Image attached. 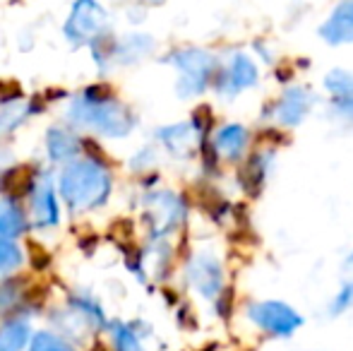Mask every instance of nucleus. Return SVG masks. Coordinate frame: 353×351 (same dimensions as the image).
Masks as SVG:
<instances>
[{
  "instance_id": "obj_15",
  "label": "nucleus",
  "mask_w": 353,
  "mask_h": 351,
  "mask_svg": "<svg viewBox=\"0 0 353 351\" xmlns=\"http://www.w3.org/2000/svg\"><path fill=\"white\" fill-rule=\"evenodd\" d=\"M32 339L29 320L14 318L0 325V351H24Z\"/></svg>"
},
{
  "instance_id": "obj_23",
  "label": "nucleus",
  "mask_w": 353,
  "mask_h": 351,
  "mask_svg": "<svg viewBox=\"0 0 353 351\" xmlns=\"http://www.w3.org/2000/svg\"><path fill=\"white\" fill-rule=\"evenodd\" d=\"M22 301V291H19V281L8 279L0 284V313H8L10 308Z\"/></svg>"
},
{
  "instance_id": "obj_3",
  "label": "nucleus",
  "mask_w": 353,
  "mask_h": 351,
  "mask_svg": "<svg viewBox=\"0 0 353 351\" xmlns=\"http://www.w3.org/2000/svg\"><path fill=\"white\" fill-rule=\"evenodd\" d=\"M173 68H178L181 80H178V94L181 97H195L207 87L214 72V58L205 51H178L171 56Z\"/></svg>"
},
{
  "instance_id": "obj_2",
  "label": "nucleus",
  "mask_w": 353,
  "mask_h": 351,
  "mask_svg": "<svg viewBox=\"0 0 353 351\" xmlns=\"http://www.w3.org/2000/svg\"><path fill=\"white\" fill-rule=\"evenodd\" d=\"M68 118L74 126L89 128L106 140L128 137L137 126L135 113L101 89H84L77 94L68 106Z\"/></svg>"
},
{
  "instance_id": "obj_7",
  "label": "nucleus",
  "mask_w": 353,
  "mask_h": 351,
  "mask_svg": "<svg viewBox=\"0 0 353 351\" xmlns=\"http://www.w3.org/2000/svg\"><path fill=\"white\" fill-rule=\"evenodd\" d=\"M32 224L37 229H53L61 224V202L56 183L48 174L39 176L32 188Z\"/></svg>"
},
{
  "instance_id": "obj_8",
  "label": "nucleus",
  "mask_w": 353,
  "mask_h": 351,
  "mask_svg": "<svg viewBox=\"0 0 353 351\" xmlns=\"http://www.w3.org/2000/svg\"><path fill=\"white\" fill-rule=\"evenodd\" d=\"M188 279L205 299H216V294L221 291L223 284L221 263L210 253L195 255L190 260V265H188Z\"/></svg>"
},
{
  "instance_id": "obj_4",
  "label": "nucleus",
  "mask_w": 353,
  "mask_h": 351,
  "mask_svg": "<svg viewBox=\"0 0 353 351\" xmlns=\"http://www.w3.org/2000/svg\"><path fill=\"white\" fill-rule=\"evenodd\" d=\"M250 320L262 328L265 332L274 334V337H288L303 325V318L286 303L279 301H260V303H252L248 308Z\"/></svg>"
},
{
  "instance_id": "obj_22",
  "label": "nucleus",
  "mask_w": 353,
  "mask_h": 351,
  "mask_svg": "<svg viewBox=\"0 0 353 351\" xmlns=\"http://www.w3.org/2000/svg\"><path fill=\"white\" fill-rule=\"evenodd\" d=\"M325 87L330 89L334 97L339 99H351L353 97V72L346 70H332L325 77Z\"/></svg>"
},
{
  "instance_id": "obj_10",
  "label": "nucleus",
  "mask_w": 353,
  "mask_h": 351,
  "mask_svg": "<svg viewBox=\"0 0 353 351\" xmlns=\"http://www.w3.org/2000/svg\"><path fill=\"white\" fill-rule=\"evenodd\" d=\"M46 152L53 164H68L79 154V140L68 128L53 126L46 132Z\"/></svg>"
},
{
  "instance_id": "obj_19",
  "label": "nucleus",
  "mask_w": 353,
  "mask_h": 351,
  "mask_svg": "<svg viewBox=\"0 0 353 351\" xmlns=\"http://www.w3.org/2000/svg\"><path fill=\"white\" fill-rule=\"evenodd\" d=\"M111 332H113V347H116V351H144L140 334L135 332L132 325L113 323Z\"/></svg>"
},
{
  "instance_id": "obj_17",
  "label": "nucleus",
  "mask_w": 353,
  "mask_h": 351,
  "mask_svg": "<svg viewBox=\"0 0 353 351\" xmlns=\"http://www.w3.org/2000/svg\"><path fill=\"white\" fill-rule=\"evenodd\" d=\"M149 48H152V39L147 37H137V34H132V37H128L125 41L116 43V48H113V58L121 63H135L140 61L144 53H149Z\"/></svg>"
},
{
  "instance_id": "obj_18",
  "label": "nucleus",
  "mask_w": 353,
  "mask_h": 351,
  "mask_svg": "<svg viewBox=\"0 0 353 351\" xmlns=\"http://www.w3.org/2000/svg\"><path fill=\"white\" fill-rule=\"evenodd\" d=\"M27 351H77V349L63 334H56L51 330H41V332H32Z\"/></svg>"
},
{
  "instance_id": "obj_13",
  "label": "nucleus",
  "mask_w": 353,
  "mask_h": 351,
  "mask_svg": "<svg viewBox=\"0 0 353 351\" xmlns=\"http://www.w3.org/2000/svg\"><path fill=\"white\" fill-rule=\"evenodd\" d=\"M27 226H29V219L22 207H19L12 197H3V200H0V236L14 241L27 231Z\"/></svg>"
},
{
  "instance_id": "obj_6",
  "label": "nucleus",
  "mask_w": 353,
  "mask_h": 351,
  "mask_svg": "<svg viewBox=\"0 0 353 351\" xmlns=\"http://www.w3.org/2000/svg\"><path fill=\"white\" fill-rule=\"evenodd\" d=\"M144 207H147V221L152 224L154 236L171 234L181 219L185 217V205L178 195L166 190L152 192L144 197Z\"/></svg>"
},
{
  "instance_id": "obj_26",
  "label": "nucleus",
  "mask_w": 353,
  "mask_h": 351,
  "mask_svg": "<svg viewBox=\"0 0 353 351\" xmlns=\"http://www.w3.org/2000/svg\"><path fill=\"white\" fill-rule=\"evenodd\" d=\"M351 260H353V258H351Z\"/></svg>"
},
{
  "instance_id": "obj_11",
  "label": "nucleus",
  "mask_w": 353,
  "mask_h": 351,
  "mask_svg": "<svg viewBox=\"0 0 353 351\" xmlns=\"http://www.w3.org/2000/svg\"><path fill=\"white\" fill-rule=\"evenodd\" d=\"M157 137L161 140V145L166 147V150L173 152V154L185 157V154H190L197 142V128L190 126V123H178V126L161 128V130L157 132Z\"/></svg>"
},
{
  "instance_id": "obj_25",
  "label": "nucleus",
  "mask_w": 353,
  "mask_h": 351,
  "mask_svg": "<svg viewBox=\"0 0 353 351\" xmlns=\"http://www.w3.org/2000/svg\"><path fill=\"white\" fill-rule=\"evenodd\" d=\"M339 108H341V111H344V113H349V116L353 118V99H349V101H344Z\"/></svg>"
},
{
  "instance_id": "obj_24",
  "label": "nucleus",
  "mask_w": 353,
  "mask_h": 351,
  "mask_svg": "<svg viewBox=\"0 0 353 351\" xmlns=\"http://www.w3.org/2000/svg\"><path fill=\"white\" fill-rule=\"evenodd\" d=\"M349 305H353V281L351 284H346L344 289L336 294V299H334V303H332V313H341V310H346Z\"/></svg>"
},
{
  "instance_id": "obj_1",
  "label": "nucleus",
  "mask_w": 353,
  "mask_h": 351,
  "mask_svg": "<svg viewBox=\"0 0 353 351\" xmlns=\"http://www.w3.org/2000/svg\"><path fill=\"white\" fill-rule=\"evenodd\" d=\"M58 197L72 212H92L106 205L113 190L111 171L97 159H79L63 164L56 181Z\"/></svg>"
},
{
  "instance_id": "obj_20",
  "label": "nucleus",
  "mask_w": 353,
  "mask_h": 351,
  "mask_svg": "<svg viewBox=\"0 0 353 351\" xmlns=\"http://www.w3.org/2000/svg\"><path fill=\"white\" fill-rule=\"evenodd\" d=\"M24 265V253L14 241L3 239L0 236V277L3 274H12L14 270Z\"/></svg>"
},
{
  "instance_id": "obj_14",
  "label": "nucleus",
  "mask_w": 353,
  "mask_h": 351,
  "mask_svg": "<svg viewBox=\"0 0 353 351\" xmlns=\"http://www.w3.org/2000/svg\"><path fill=\"white\" fill-rule=\"evenodd\" d=\"M248 145V130L243 126H223L214 137V147L223 159H238Z\"/></svg>"
},
{
  "instance_id": "obj_21",
  "label": "nucleus",
  "mask_w": 353,
  "mask_h": 351,
  "mask_svg": "<svg viewBox=\"0 0 353 351\" xmlns=\"http://www.w3.org/2000/svg\"><path fill=\"white\" fill-rule=\"evenodd\" d=\"M27 116H29L27 103H22V101L8 103V106L0 111V137H5V135H10L12 130H17Z\"/></svg>"
},
{
  "instance_id": "obj_16",
  "label": "nucleus",
  "mask_w": 353,
  "mask_h": 351,
  "mask_svg": "<svg viewBox=\"0 0 353 351\" xmlns=\"http://www.w3.org/2000/svg\"><path fill=\"white\" fill-rule=\"evenodd\" d=\"M226 82H228V92L231 94L252 87L257 82V68L252 66L250 58L243 56V53H238V56H233V61H231Z\"/></svg>"
},
{
  "instance_id": "obj_5",
  "label": "nucleus",
  "mask_w": 353,
  "mask_h": 351,
  "mask_svg": "<svg viewBox=\"0 0 353 351\" xmlns=\"http://www.w3.org/2000/svg\"><path fill=\"white\" fill-rule=\"evenodd\" d=\"M103 29H106V12L101 10V5H97L94 0H77L65 24V37L72 43H89L97 41Z\"/></svg>"
},
{
  "instance_id": "obj_12",
  "label": "nucleus",
  "mask_w": 353,
  "mask_h": 351,
  "mask_svg": "<svg viewBox=\"0 0 353 351\" xmlns=\"http://www.w3.org/2000/svg\"><path fill=\"white\" fill-rule=\"evenodd\" d=\"M312 97L305 92V89H288L283 94V99L276 106V118L283 123V126H298V123L305 118V113L310 111Z\"/></svg>"
},
{
  "instance_id": "obj_9",
  "label": "nucleus",
  "mask_w": 353,
  "mask_h": 351,
  "mask_svg": "<svg viewBox=\"0 0 353 351\" xmlns=\"http://www.w3.org/2000/svg\"><path fill=\"white\" fill-rule=\"evenodd\" d=\"M322 39L330 43H351L353 41V0H344L334 10L325 27L320 29Z\"/></svg>"
}]
</instances>
